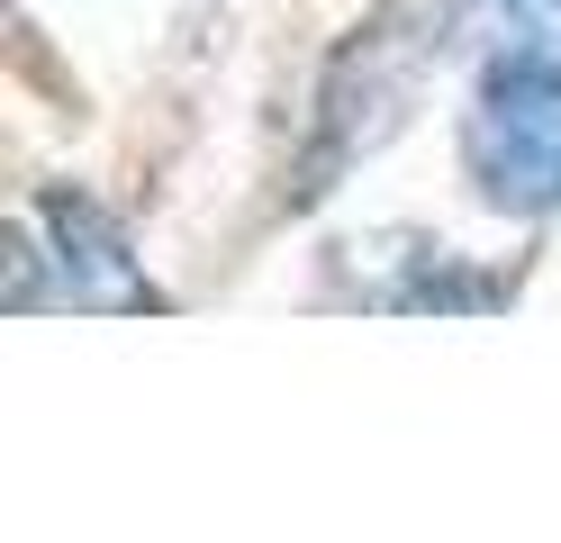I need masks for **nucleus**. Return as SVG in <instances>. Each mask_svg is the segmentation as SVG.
<instances>
[{
    "instance_id": "1",
    "label": "nucleus",
    "mask_w": 561,
    "mask_h": 543,
    "mask_svg": "<svg viewBox=\"0 0 561 543\" xmlns=\"http://www.w3.org/2000/svg\"><path fill=\"white\" fill-rule=\"evenodd\" d=\"M471 181L516 217L561 208V64L543 55H499L471 100Z\"/></svg>"
},
{
    "instance_id": "3",
    "label": "nucleus",
    "mask_w": 561,
    "mask_h": 543,
    "mask_svg": "<svg viewBox=\"0 0 561 543\" xmlns=\"http://www.w3.org/2000/svg\"><path fill=\"white\" fill-rule=\"evenodd\" d=\"M462 19H471L499 55H543V64H561V0H462Z\"/></svg>"
},
{
    "instance_id": "2",
    "label": "nucleus",
    "mask_w": 561,
    "mask_h": 543,
    "mask_svg": "<svg viewBox=\"0 0 561 543\" xmlns=\"http://www.w3.org/2000/svg\"><path fill=\"white\" fill-rule=\"evenodd\" d=\"M46 227L64 245V299H82V308H154V281L127 263V236L91 200H46Z\"/></svg>"
}]
</instances>
